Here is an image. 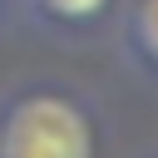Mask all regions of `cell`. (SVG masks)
Segmentation results:
<instances>
[{
  "label": "cell",
  "instance_id": "obj_1",
  "mask_svg": "<svg viewBox=\"0 0 158 158\" xmlns=\"http://www.w3.org/2000/svg\"><path fill=\"white\" fill-rule=\"evenodd\" d=\"M0 158H94V123L69 94H20L0 114Z\"/></svg>",
  "mask_w": 158,
  "mask_h": 158
},
{
  "label": "cell",
  "instance_id": "obj_3",
  "mask_svg": "<svg viewBox=\"0 0 158 158\" xmlns=\"http://www.w3.org/2000/svg\"><path fill=\"white\" fill-rule=\"evenodd\" d=\"M40 10H44V15H54V20L84 25V20H99V15L109 10V0H40Z\"/></svg>",
  "mask_w": 158,
  "mask_h": 158
},
{
  "label": "cell",
  "instance_id": "obj_2",
  "mask_svg": "<svg viewBox=\"0 0 158 158\" xmlns=\"http://www.w3.org/2000/svg\"><path fill=\"white\" fill-rule=\"evenodd\" d=\"M133 44L158 69V0H138L133 5Z\"/></svg>",
  "mask_w": 158,
  "mask_h": 158
}]
</instances>
